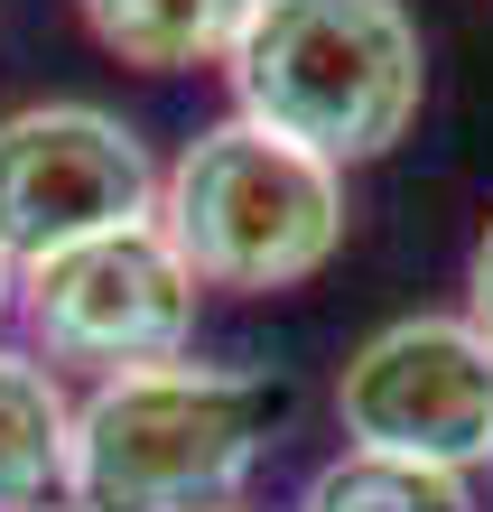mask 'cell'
Returning a JSON list of instances; mask_svg holds the SVG:
<instances>
[{"instance_id":"3957f363","label":"cell","mask_w":493,"mask_h":512,"mask_svg":"<svg viewBox=\"0 0 493 512\" xmlns=\"http://www.w3.org/2000/svg\"><path fill=\"white\" fill-rule=\"evenodd\" d=\"M159 233L196 270V289H307L345 252V168L224 112L159 168Z\"/></svg>"},{"instance_id":"8992f818","label":"cell","mask_w":493,"mask_h":512,"mask_svg":"<svg viewBox=\"0 0 493 512\" xmlns=\"http://www.w3.org/2000/svg\"><path fill=\"white\" fill-rule=\"evenodd\" d=\"M345 447L475 475L493 466V345L466 317H391L335 373Z\"/></svg>"},{"instance_id":"7c38bea8","label":"cell","mask_w":493,"mask_h":512,"mask_svg":"<svg viewBox=\"0 0 493 512\" xmlns=\"http://www.w3.org/2000/svg\"><path fill=\"white\" fill-rule=\"evenodd\" d=\"M56 512H75V503H56Z\"/></svg>"},{"instance_id":"6da1fadb","label":"cell","mask_w":493,"mask_h":512,"mask_svg":"<svg viewBox=\"0 0 493 512\" xmlns=\"http://www.w3.org/2000/svg\"><path fill=\"white\" fill-rule=\"evenodd\" d=\"M298 419V382L261 364H149L75 401V512H233Z\"/></svg>"},{"instance_id":"277c9868","label":"cell","mask_w":493,"mask_h":512,"mask_svg":"<svg viewBox=\"0 0 493 512\" xmlns=\"http://www.w3.org/2000/svg\"><path fill=\"white\" fill-rule=\"evenodd\" d=\"M196 308H205V289L159 233V215L19 270V326H28V354L47 373L112 382V373L177 364L196 345Z\"/></svg>"},{"instance_id":"9c48e42d","label":"cell","mask_w":493,"mask_h":512,"mask_svg":"<svg viewBox=\"0 0 493 512\" xmlns=\"http://www.w3.org/2000/svg\"><path fill=\"white\" fill-rule=\"evenodd\" d=\"M298 512H484V503H475V475L345 447V457H326L317 475H307Z\"/></svg>"},{"instance_id":"7a4b0ae2","label":"cell","mask_w":493,"mask_h":512,"mask_svg":"<svg viewBox=\"0 0 493 512\" xmlns=\"http://www.w3.org/2000/svg\"><path fill=\"white\" fill-rule=\"evenodd\" d=\"M233 112L326 168L391 159L428 112V38L410 0H252L224 56Z\"/></svg>"},{"instance_id":"5b68a950","label":"cell","mask_w":493,"mask_h":512,"mask_svg":"<svg viewBox=\"0 0 493 512\" xmlns=\"http://www.w3.org/2000/svg\"><path fill=\"white\" fill-rule=\"evenodd\" d=\"M159 215V159L103 103L0 112V252L10 270Z\"/></svg>"},{"instance_id":"30bf717a","label":"cell","mask_w":493,"mask_h":512,"mask_svg":"<svg viewBox=\"0 0 493 512\" xmlns=\"http://www.w3.org/2000/svg\"><path fill=\"white\" fill-rule=\"evenodd\" d=\"M475 326V336L493 345V215H484V233H475V252H466V308H456Z\"/></svg>"},{"instance_id":"ba28073f","label":"cell","mask_w":493,"mask_h":512,"mask_svg":"<svg viewBox=\"0 0 493 512\" xmlns=\"http://www.w3.org/2000/svg\"><path fill=\"white\" fill-rule=\"evenodd\" d=\"M94 47L121 56L140 75H196V66H224L252 0H75Z\"/></svg>"},{"instance_id":"8fae6325","label":"cell","mask_w":493,"mask_h":512,"mask_svg":"<svg viewBox=\"0 0 493 512\" xmlns=\"http://www.w3.org/2000/svg\"><path fill=\"white\" fill-rule=\"evenodd\" d=\"M19 317V270H10V252H0V326Z\"/></svg>"},{"instance_id":"52a82bcc","label":"cell","mask_w":493,"mask_h":512,"mask_svg":"<svg viewBox=\"0 0 493 512\" xmlns=\"http://www.w3.org/2000/svg\"><path fill=\"white\" fill-rule=\"evenodd\" d=\"M75 457V391L28 345H0V512H56Z\"/></svg>"}]
</instances>
